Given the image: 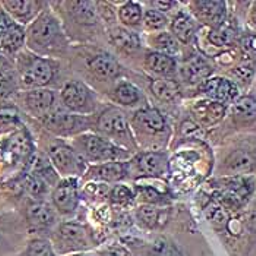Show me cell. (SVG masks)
Returning <instances> with one entry per match:
<instances>
[{"label": "cell", "instance_id": "816d5d0a", "mask_svg": "<svg viewBox=\"0 0 256 256\" xmlns=\"http://www.w3.org/2000/svg\"><path fill=\"white\" fill-rule=\"evenodd\" d=\"M250 47H252L254 50H256V37L255 38H250Z\"/></svg>", "mask_w": 256, "mask_h": 256}, {"label": "cell", "instance_id": "1f68e13d", "mask_svg": "<svg viewBox=\"0 0 256 256\" xmlns=\"http://www.w3.org/2000/svg\"><path fill=\"white\" fill-rule=\"evenodd\" d=\"M154 46L160 52H162V54L166 53V56H170V58L178 53V41L170 34H160L154 40Z\"/></svg>", "mask_w": 256, "mask_h": 256}, {"label": "cell", "instance_id": "d590c367", "mask_svg": "<svg viewBox=\"0 0 256 256\" xmlns=\"http://www.w3.org/2000/svg\"><path fill=\"white\" fill-rule=\"evenodd\" d=\"M151 256H178L174 246L166 238H157L151 248Z\"/></svg>", "mask_w": 256, "mask_h": 256}, {"label": "cell", "instance_id": "681fc988", "mask_svg": "<svg viewBox=\"0 0 256 256\" xmlns=\"http://www.w3.org/2000/svg\"><path fill=\"white\" fill-rule=\"evenodd\" d=\"M152 4L157 8L158 10H168V9L173 6V3H172V2H154Z\"/></svg>", "mask_w": 256, "mask_h": 256}, {"label": "cell", "instance_id": "4fadbf2b", "mask_svg": "<svg viewBox=\"0 0 256 256\" xmlns=\"http://www.w3.org/2000/svg\"><path fill=\"white\" fill-rule=\"evenodd\" d=\"M90 68L97 76L104 79L116 78L120 74V66L118 64V62L108 54H101L94 58L90 62Z\"/></svg>", "mask_w": 256, "mask_h": 256}, {"label": "cell", "instance_id": "7bdbcfd3", "mask_svg": "<svg viewBox=\"0 0 256 256\" xmlns=\"http://www.w3.org/2000/svg\"><path fill=\"white\" fill-rule=\"evenodd\" d=\"M182 132H183V135L188 136V138H204L202 129H200L198 124L192 123V122H186V123L182 126Z\"/></svg>", "mask_w": 256, "mask_h": 256}, {"label": "cell", "instance_id": "ba28073f", "mask_svg": "<svg viewBox=\"0 0 256 256\" xmlns=\"http://www.w3.org/2000/svg\"><path fill=\"white\" fill-rule=\"evenodd\" d=\"M98 128L101 132L107 135H120L128 130V120L123 113L118 108H110L104 112L98 122Z\"/></svg>", "mask_w": 256, "mask_h": 256}, {"label": "cell", "instance_id": "e0dca14e", "mask_svg": "<svg viewBox=\"0 0 256 256\" xmlns=\"http://www.w3.org/2000/svg\"><path fill=\"white\" fill-rule=\"evenodd\" d=\"M139 167L145 174L161 176L167 168V158L162 154H145L139 160Z\"/></svg>", "mask_w": 256, "mask_h": 256}, {"label": "cell", "instance_id": "f6af8a7d", "mask_svg": "<svg viewBox=\"0 0 256 256\" xmlns=\"http://www.w3.org/2000/svg\"><path fill=\"white\" fill-rule=\"evenodd\" d=\"M140 196L152 202V200H160L161 195H158L157 192L152 190V189H140Z\"/></svg>", "mask_w": 256, "mask_h": 256}, {"label": "cell", "instance_id": "d6986e66", "mask_svg": "<svg viewBox=\"0 0 256 256\" xmlns=\"http://www.w3.org/2000/svg\"><path fill=\"white\" fill-rule=\"evenodd\" d=\"M136 123L148 132H161L166 128V120L157 110H142L136 114Z\"/></svg>", "mask_w": 256, "mask_h": 256}, {"label": "cell", "instance_id": "f907efd6", "mask_svg": "<svg viewBox=\"0 0 256 256\" xmlns=\"http://www.w3.org/2000/svg\"><path fill=\"white\" fill-rule=\"evenodd\" d=\"M8 69H9V62H8V59L3 54H0V74L8 70Z\"/></svg>", "mask_w": 256, "mask_h": 256}, {"label": "cell", "instance_id": "5b68a950", "mask_svg": "<svg viewBox=\"0 0 256 256\" xmlns=\"http://www.w3.org/2000/svg\"><path fill=\"white\" fill-rule=\"evenodd\" d=\"M204 92L217 102H227L232 101L237 96L236 85L224 78L208 79L204 85Z\"/></svg>", "mask_w": 256, "mask_h": 256}, {"label": "cell", "instance_id": "30bf717a", "mask_svg": "<svg viewBox=\"0 0 256 256\" xmlns=\"http://www.w3.org/2000/svg\"><path fill=\"white\" fill-rule=\"evenodd\" d=\"M25 42V31L24 28L16 25V24H10L9 28L4 31V34L0 38V50L3 53L8 54H14L16 52H20Z\"/></svg>", "mask_w": 256, "mask_h": 256}, {"label": "cell", "instance_id": "8d00e7d4", "mask_svg": "<svg viewBox=\"0 0 256 256\" xmlns=\"http://www.w3.org/2000/svg\"><path fill=\"white\" fill-rule=\"evenodd\" d=\"M139 220L146 226V227H154L158 221V211L151 205H142L138 210Z\"/></svg>", "mask_w": 256, "mask_h": 256}, {"label": "cell", "instance_id": "f546056e", "mask_svg": "<svg viewBox=\"0 0 256 256\" xmlns=\"http://www.w3.org/2000/svg\"><path fill=\"white\" fill-rule=\"evenodd\" d=\"M96 176L108 182H116L124 176V167L120 162H108L96 170Z\"/></svg>", "mask_w": 256, "mask_h": 256}, {"label": "cell", "instance_id": "d6a6232c", "mask_svg": "<svg viewBox=\"0 0 256 256\" xmlns=\"http://www.w3.org/2000/svg\"><path fill=\"white\" fill-rule=\"evenodd\" d=\"M208 40H210V42H212L217 47H224V46H228L234 40V31L227 26H218L211 31V34L208 36Z\"/></svg>", "mask_w": 256, "mask_h": 256}, {"label": "cell", "instance_id": "9a60e30c", "mask_svg": "<svg viewBox=\"0 0 256 256\" xmlns=\"http://www.w3.org/2000/svg\"><path fill=\"white\" fill-rule=\"evenodd\" d=\"M3 6L14 18L28 20L37 10L38 3L32 0H8V2H3Z\"/></svg>", "mask_w": 256, "mask_h": 256}, {"label": "cell", "instance_id": "836d02e7", "mask_svg": "<svg viewBox=\"0 0 256 256\" xmlns=\"http://www.w3.org/2000/svg\"><path fill=\"white\" fill-rule=\"evenodd\" d=\"M116 97L122 104L132 106L139 100V91L130 84H122L116 90Z\"/></svg>", "mask_w": 256, "mask_h": 256}, {"label": "cell", "instance_id": "3957f363", "mask_svg": "<svg viewBox=\"0 0 256 256\" xmlns=\"http://www.w3.org/2000/svg\"><path fill=\"white\" fill-rule=\"evenodd\" d=\"M50 157L53 164L64 174H76L82 170V161L79 156L64 145H56L50 150Z\"/></svg>", "mask_w": 256, "mask_h": 256}, {"label": "cell", "instance_id": "52a82bcc", "mask_svg": "<svg viewBox=\"0 0 256 256\" xmlns=\"http://www.w3.org/2000/svg\"><path fill=\"white\" fill-rule=\"evenodd\" d=\"M85 152L86 156L94 160V161H106V160H113L118 156V150H116L113 145L106 142L104 139L98 136H88L84 142Z\"/></svg>", "mask_w": 256, "mask_h": 256}, {"label": "cell", "instance_id": "83f0119b", "mask_svg": "<svg viewBox=\"0 0 256 256\" xmlns=\"http://www.w3.org/2000/svg\"><path fill=\"white\" fill-rule=\"evenodd\" d=\"M234 114L242 120H250L256 118V100L252 97H243L234 104Z\"/></svg>", "mask_w": 256, "mask_h": 256}, {"label": "cell", "instance_id": "c3c4849f", "mask_svg": "<svg viewBox=\"0 0 256 256\" xmlns=\"http://www.w3.org/2000/svg\"><path fill=\"white\" fill-rule=\"evenodd\" d=\"M248 227H249V230L256 234V205L254 206V210L249 212V217H248Z\"/></svg>", "mask_w": 256, "mask_h": 256}, {"label": "cell", "instance_id": "ab89813d", "mask_svg": "<svg viewBox=\"0 0 256 256\" xmlns=\"http://www.w3.org/2000/svg\"><path fill=\"white\" fill-rule=\"evenodd\" d=\"M28 190L31 192V195L34 196H41L47 192V184L44 182V178H41L38 174L32 176L28 182Z\"/></svg>", "mask_w": 256, "mask_h": 256}, {"label": "cell", "instance_id": "2e32d148", "mask_svg": "<svg viewBox=\"0 0 256 256\" xmlns=\"http://www.w3.org/2000/svg\"><path fill=\"white\" fill-rule=\"evenodd\" d=\"M226 167L232 173H249L255 167V158L246 151H236L226 161Z\"/></svg>", "mask_w": 256, "mask_h": 256}, {"label": "cell", "instance_id": "ffe728a7", "mask_svg": "<svg viewBox=\"0 0 256 256\" xmlns=\"http://www.w3.org/2000/svg\"><path fill=\"white\" fill-rule=\"evenodd\" d=\"M148 68L160 75H172L176 70V62L173 58L162 53H152L146 59Z\"/></svg>", "mask_w": 256, "mask_h": 256}, {"label": "cell", "instance_id": "7c38bea8", "mask_svg": "<svg viewBox=\"0 0 256 256\" xmlns=\"http://www.w3.org/2000/svg\"><path fill=\"white\" fill-rule=\"evenodd\" d=\"M26 217L32 226L37 227H48L54 222V212L53 210L44 202H34L28 206Z\"/></svg>", "mask_w": 256, "mask_h": 256}, {"label": "cell", "instance_id": "f35d334b", "mask_svg": "<svg viewBox=\"0 0 256 256\" xmlns=\"http://www.w3.org/2000/svg\"><path fill=\"white\" fill-rule=\"evenodd\" d=\"M52 248L44 240H34L28 248V256H52Z\"/></svg>", "mask_w": 256, "mask_h": 256}, {"label": "cell", "instance_id": "60d3db41", "mask_svg": "<svg viewBox=\"0 0 256 256\" xmlns=\"http://www.w3.org/2000/svg\"><path fill=\"white\" fill-rule=\"evenodd\" d=\"M233 75L242 82H249L255 75V68L252 63H243L233 70Z\"/></svg>", "mask_w": 256, "mask_h": 256}, {"label": "cell", "instance_id": "6da1fadb", "mask_svg": "<svg viewBox=\"0 0 256 256\" xmlns=\"http://www.w3.org/2000/svg\"><path fill=\"white\" fill-rule=\"evenodd\" d=\"M60 26L58 20L53 16L44 14L34 20L31 25L28 36H30V44L37 50H47L52 48L58 40L60 38Z\"/></svg>", "mask_w": 256, "mask_h": 256}, {"label": "cell", "instance_id": "7a4b0ae2", "mask_svg": "<svg viewBox=\"0 0 256 256\" xmlns=\"http://www.w3.org/2000/svg\"><path fill=\"white\" fill-rule=\"evenodd\" d=\"M53 78V68L52 64L44 59L34 58L31 59L25 68L22 69L20 80L28 88H40L47 84Z\"/></svg>", "mask_w": 256, "mask_h": 256}, {"label": "cell", "instance_id": "b9f144b4", "mask_svg": "<svg viewBox=\"0 0 256 256\" xmlns=\"http://www.w3.org/2000/svg\"><path fill=\"white\" fill-rule=\"evenodd\" d=\"M112 199H113L114 202H118V204H129V202H132L134 195H132V192H130L128 188H124V186H118V188L113 189Z\"/></svg>", "mask_w": 256, "mask_h": 256}, {"label": "cell", "instance_id": "bcb514c9", "mask_svg": "<svg viewBox=\"0 0 256 256\" xmlns=\"http://www.w3.org/2000/svg\"><path fill=\"white\" fill-rule=\"evenodd\" d=\"M102 256H128V252H126L124 249H122V248L114 246V248H108V249H106V250H104V254H102Z\"/></svg>", "mask_w": 256, "mask_h": 256}, {"label": "cell", "instance_id": "74e56055", "mask_svg": "<svg viewBox=\"0 0 256 256\" xmlns=\"http://www.w3.org/2000/svg\"><path fill=\"white\" fill-rule=\"evenodd\" d=\"M167 24V20L162 14H160L157 10H148L145 14V25L146 28H151V30H160V28H164Z\"/></svg>", "mask_w": 256, "mask_h": 256}, {"label": "cell", "instance_id": "e575fe53", "mask_svg": "<svg viewBox=\"0 0 256 256\" xmlns=\"http://www.w3.org/2000/svg\"><path fill=\"white\" fill-rule=\"evenodd\" d=\"M142 18V10L136 3H126L120 9V20L128 25H136Z\"/></svg>", "mask_w": 256, "mask_h": 256}, {"label": "cell", "instance_id": "7402d4cb", "mask_svg": "<svg viewBox=\"0 0 256 256\" xmlns=\"http://www.w3.org/2000/svg\"><path fill=\"white\" fill-rule=\"evenodd\" d=\"M151 90L156 94V97L162 101H172L178 96L180 88L178 82L172 79H157L151 84Z\"/></svg>", "mask_w": 256, "mask_h": 256}, {"label": "cell", "instance_id": "4dcf8cb0", "mask_svg": "<svg viewBox=\"0 0 256 256\" xmlns=\"http://www.w3.org/2000/svg\"><path fill=\"white\" fill-rule=\"evenodd\" d=\"M16 88H18V78L10 69L0 74V100L9 97L12 92H15Z\"/></svg>", "mask_w": 256, "mask_h": 256}, {"label": "cell", "instance_id": "4316f807", "mask_svg": "<svg viewBox=\"0 0 256 256\" xmlns=\"http://www.w3.org/2000/svg\"><path fill=\"white\" fill-rule=\"evenodd\" d=\"M60 237L63 242L74 244H85V232L82 227L75 224H63L60 227Z\"/></svg>", "mask_w": 256, "mask_h": 256}, {"label": "cell", "instance_id": "ac0fdd59", "mask_svg": "<svg viewBox=\"0 0 256 256\" xmlns=\"http://www.w3.org/2000/svg\"><path fill=\"white\" fill-rule=\"evenodd\" d=\"M211 66L200 58H194L190 59L183 68V76L189 82H198L202 80L211 74Z\"/></svg>", "mask_w": 256, "mask_h": 256}, {"label": "cell", "instance_id": "603a6c76", "mask_svg": "<svg viewBox=\"0 0 256 256\" xmlns=\"http://www.w3.org/2000/svg\"><path fill=\"white\" fill-rule=\"evenodd\" d=\"M173 32L182 42H189L195 36V25L189 16L178 15L173 22Z\"/></svg>", "mask_w": 256, "mask_h": 256}, {"label": "cell", "instance_id": "d4e9b609", "mask_svg": "<svg viewBox=\"0 0 256 256\" xmlns=\"http://www.w3.org/2000/svg\"><path fill=\"white\" fill-rule=\"evenodd\" d=\"M205 214H206V218L211 221V224L216 226L217 228H224L230 222V216H228L227 210L216 202H212L206 206Z\"/></svg>", "mask_w": 256, "mask_h": 256}, {"label": "cell", "instance_id": "484cf974", "mask_svg": "<svg viewBox=\"0 0 256 256\" xmlns=\"http://www.w3.org/2000/svg\"><path fill=\"white\" fill-rule=\"evenodd\" d=\"M76 123V118L69 114H53L46 118V124L48 129L56 130V132H69L74 129Z\"/></svg>", "mask_w": 256, "mask_h": 256}, {"label": "cell", "instance_id": "8fae6325", "mask_svg": "<svg viewBox=\"0 0 256 256\" xmlns=\"http://www.w3.org/2000/svg\"><path fill=\"white\" fill-rule=\"evenodd\" d=\"M25 101L34 113L46 114L54 104V94L48 90H31Z\"/></svg>", "mask_w": 256, "mask_h": 256}, {"label": "cell", "instance_id": "9c48e42d", "mask_svg": "<svg viewBox=\"0 0 256 256\" xmlns=\"http://www.w3.org/2000/svg\"><path fill=\"white\" fill-rule=\"evenodd\" d=\"M63 102L72 110H84L88 104L90 92L82 84H69L62 92Z\"/></svg>", "mask_w": 256, "mask_h": 256}, {"label": "cell", "instance_id": "277c9868", "mask_svg": "<svg viewBox=\"0 0 256 256\" xmlns=\"http://www.w3.org/2000/svg\"><path fill=\"white\" fill-rule=\"evenodd\" d=\"M78 188H76V180L75 178H68L62 182L56 192H54V204L64 214H70L76 210L78 206Z\"/></svg>", "mask_w": 256, "mask_h": 256}, {"label": "cell", "instance_id": "8992f818", "mask_svg": "<svg viewBox=\"0 0 256 256\" xmlns=\"http://www.w3.org/2000/svg\"><path fill=\"white\" fill-rule=\"evenodd\" d=\"M194 114L205 126H212L218 123L226 114V106L217 101H199L194 106Z\"/></svg>", "mask_w": 256, "mask_h": 256}, {"label": "cell", "instance_id": "f1b7e54d", "mask_svg": "<svg viewBox=\"0 0 256 256\" xmlns=\"http://www.w3.org/2000/svg\"><path fill=\"white\" fill-rule=\"evenodd\" d=\"M74 16L80 24H94L96 22V9L92 3L88 2H78L74 4Z\"/></svg>", "mask_w": 256, "mask_h": 256}, {"label": "cell", "instance_id": "5bb4252c", "mask_svg": "<svg viewBox=\"0 0 256 256\" xmlns=\"http://www.w3.org/2000/svg\"><path fill=\"white\" fill-rule=\"evenodd\" d=\"M198 15L200 20L218 25L224 20L226 4L222 2H199L198 3Z\"/></svg>", "mask_w": 256, "mask_h": 256}, {"label": "cell", "instance_id": "ee69618b", "mask_svg": "<svg viewBox=\"0 0 256 256\" xmlns=\"http://www.w3.org/2000/svg\"><path fill=\"white\" fill-rule=\"evenodd\" d=\"M86 192L94 195V196H101V195H104L107 192V188L104 184H88Z\"/></svg>", "mask_w": 256, "mask_h": 256}, {"label": "cell", "instance_id": "44dd1931", "mask_svg": "<svg viewBox=\"0 0 256 256\" xmlns=\"http://www.w3.org/2000/svg\"><path fill=\"white\" fill-rule=\"evenodd\" d=\"M6 152L15 158L26 157L31 152V140L25 132H20L8 140Z\"/></svg>", "mask_w": 256, "mask_h": 256}, {"label": "cell", "instance_id": "7dc6e473", "mask_svg": "<svg viewBox=\"0 0 256 256\" xmlns=\"http://www.w3.org/2000/svg\"><path fill=\"white\" fill-rule=\"evenodd\" d=\"M10 24H12V22H10L9 18L6 16V14H4L3 10H0V38H2V36L4 34V31L9 28Z\"/></svg>", "mask_w": 256, "mask_h": 256}, {"label": "cell", "instance_id": "cb8c5ba5", "mask_svg": "<svg viewBox=\"0 0 256 256\" xmlns=\"http://www.w3.org/2000/svg\"><path fill=\"white\" fill-rule=\"evenodd\" d=\"M112 40L118 48H123L126 52L136 50L139 47V38L130 31H126L123 28H118L112 32Z\"/></svg>", "mask_w": 256, "mask_h": 256}]
</instances>
